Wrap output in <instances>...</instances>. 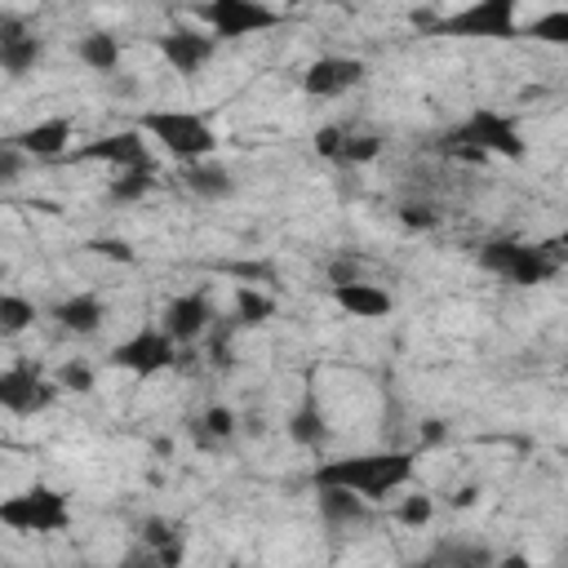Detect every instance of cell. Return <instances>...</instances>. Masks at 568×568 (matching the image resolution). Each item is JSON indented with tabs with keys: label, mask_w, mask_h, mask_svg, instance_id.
Masks as SVG:
<instances>
[{
	"label": "cell",
	"mask_w": 568,
	"mask_h": 568,
	"mask_svg": "<svg viewBox=\"0 0 568 568\" xmlns=\"http://www.w3.org/2000/svg\"><path fill=\"white\" fill-rule=\"evenodd\" d=\"M422 439H426V444H439V439H444V422H426Z\"/></svg>",
	"instance_id": "cell-39"
},
{
	"label": "cell",
	"mask_w": 568,
	"mask_h": 568,
	"mask_svg": "<svg viewBox=\"0 0 568 568\" xmlns=\"http://www.w3.org/2000/svg\"><path fill=\"white\" fill-rule=\"evenodd\" d=\"M439 146L448 151V155H457V160H488V155H501V160H524V138H519V124L510 120V115H501V111H493V106H475L462 124H453L444 138H439Z\"/></svg>",
	"instance_id": "cell-2"
},
{
	"label": "cell",
	"mask_w": 568,
	"mask_h": 568,
	"mask_svg": "<svg viewBox=\"0 0 568 568\" xmlns=\"http://www.w3.org/2000/svg\"><path fill=\"white\" fill-rule=\"evenodd\" d=\"M151 186H155V160H151V164H138V169H124L120 178H111L106 195H111L115 204H138Z\"/></svg>",
	"instance_id": "cell-23"
},
{
	"label": "cell",
	"mask_w": 568,
	"mask_h": 568,
	"mask_svg": "<svg viewBox=\"0 0 568 568\" xmlns=\"http://www.w3.org/2000/svg\"><path fill=\"white\" fill-rule=\"evenodd\" d=\"M342 142H346V133H342L337 124H324V129L315 133V151H320L324 160H337V155H342Z\"/></svg>",
	"instance_id": "cell-33"
},
{
	"label": "cell",
	"mask_w": 568,
	"mask_h": 568,
	"mask_svg": "<svg viewBox=\"0 0 568 568\" xmlns=\"http://www.w3.org/2000/svg\"><path fill=\"white\" fill-rule=\"evenodd\" d=\"M75 53H80V62H84L89 71H98V75H115V71H120V40H115L111 31H89Z\"/></svg>",
	"instance_id": "cell-20"
},
{
	"label": "cell",
	"mask_w": 568,
	"mask_h": 568,
	"mask_svg": "<svg viewBox=\"0 0 568 568\" xmlns=\"http://www.w3.org/2000/svg\"><path fill=\"white\" fill-rule=\"evenodd\" d=\"M31 320H36V302H27L22 293H4V297H0V333H4V337L31 328Z\"/></svg>",
	"instance_id": "cell-25"
},
{
	"label": "cell",
	"mask_w": 568,
	"mask_h": 568,
	"mask_svg": "<svg viewBox=\"0 0 568 568\" xmlns=\"http://www.w3.org/2000/svg\"><path fill=\"white\" fill-rule=\"evenodd\" d=\"M40 58H44V40L36 31H27L13 13H0V67L9 75H27V71H36Z\"/></svg>",
	"instance_id": "cell-12"
},
{
	"label": "cell",
	"mask_w": 568,
	"mask_h": 568,
	"mask_svg": "<svg viewBox=\"0 0 568 568\" xmlns=\"http://www.w3.org/2000/svg\"><path fill=\"white\" fill-rule=\"evenodd\" d=\"M430 559L435 568H497V555L479 541H439Z\"/></svg>",
	"instance_id": "cell-21"
},
{
	"label": "cell",
	"mask_w": 568,
	"mask_h": 568,
	"mask_svg": "<svg viewBox=\"0 0 568 568\" xmlns=\"http://www.w3.org/2000/svg\"><path fill=\"white\" fill-rule=\"evenodd\" d=\"M71 160H102V164H115L124 173V169L151 164V151L142 142V129H120V133H106L98 142H84L80 151H71Z\"/></svg>",
	"instance_id": "cell-11"
},
{
	"label": "cell",
	"mask_w": 568,
	"mask_h": 568,
	"mask_svg": "<svg viewBox=\"0 0 568 568\" xmlns=\"http://www.w3.org/2000/svg\"><path fill=\"white\" fill-rule=\"evenodd\" d=\"M0 524L13 532H62L71 524V501L58 488L36 484V488L0 501Z\"/></svg>",
	"instance_id": "cell-4"
},
{
	"label": "cell",
	"mask_w": 568,
	"mask_h": 568,
	"mask_svg": "<svg viewBox=\"0 0 568 568\" xmlns=\"http://www.w3.org/2000/svg\"><path fill=\"white\" fill-rule=\"evenodd\" d=\"M18 169H22V151L13 142H0V182H18Z\"/></svg>",
	"instance_id": "cell-36"
},
{
	"label": "cell",
	"mask_w": 568,
	"mask_h": 568,
	"mask_svg": "<svg viewBox=\"0 0 568 568\" xmlns=\"http://www.w3.org/2000/svg\"><path fill=\"white\" fill-rule=\"evenodd\" d=\"M58 386L71 390V395H89V390H93V373H89L80 359H71V364L58 368Z\"/></svg>",
	"instance_id": "cell-31"
},
{
	"label": "cell",
	"mask_w": 568,
	"mask_h": 568,
	"mask_svg": "<svg viewBox=\"0 0 568 568\" xmlns=\"http://www.w3.org/2000/svg\"><path fill=\"white\" fill-rule=\"evenodd\" d=\"M528 36L541 44H568V9H546L528 22Z\"/></svg>",
	"instance_id": "cell-26"
},
{
	"label": "cell",
	"mask_w": 568,
	"mask_h": 568,
	"mask_svg": "<svg viewBox=\"0 0 568 568\" xmlns=\"http://www.w3.org/2000/svg\"><path fill=\"white\" fill-rule=\"evenodd\" d=\"M84 248H89V253H102V257H111V262H133L129 244H124V240H111V235H102V240H89Z\"/></svg>",
	"instance_id": "cell-35"
},
{
	"label": "cell",
	"mask_w": 568,
	"mask_h": 568,
	"mask_svg": "<svg viewBox=\"0 0 568 568\" xmlns=\"http://www.w3.org/2000/svg\"><path fill=\"white\" fill-rule=\"evenodd\" d=\"M142 546H151V550H169V546H178L182 541V532L169 524V519H160V515H151V519H142Z\"/></svg>",
	"instance_id": "cell-28"
},
{
	"label": "cell",
	"mask_w": 568,
	"mask_h": 568,
	"mask_svg": "<svg viewBox=\"0 0 568 568\" xmlns=\"http://www.w3.org/2000/svg\"><path fill=\"white\" fill-rule=\"evenodd\" d=\"M453 501H457V506H470V501H475V488H462Z\"/></svg>",
	"instance_id": "cell-40"
},
{
	"label": "cell",
	"mask_w": 568,
	"mask_h": 568,
	"mask_svg": "<svg viewBox=\"0 0 568 568\" xmlns=\"http://www.w3.org/2000/svg\"><path fill=\"white\" fill-rule=\"evenodd\" d=\"M58 390H62V386H58V382H44L40 368H31V364H13V368L0 373V404H4L9 413H18V417L49 408V404L58 399Z\"/></svg>",
	"instance_id": "cell-9"
},
{
	"label": "cell",
	"mask_w": 568,
	"mask_h": 568,
	"mask_svg": "<svg viewBox=\"0 0 568 568\" xmlns=\"http://www.w3.org/2000/svg\"><path fill=\"white\" fill-rule=\"evenodd\" d=\"M111 364L133 373V377H155L164 368L178 364V342L155 324V328H138L133 337H124L115 351H111Z\"/></svg>",
	"instance_id": "cell-7"
},
{
	"label": "cell",
	"mask_w": 568,
	"mask_h": 568,
	"mask_svg": "<svg viewBox=\"0 0 568 568\" xmlns=\"http://www.w3.org/2000/svg\"><path fill=\"white\" fill-rule=\"evenodd\" d=\"M413 453L390 448V453H359V457H337L315 470V488H351L364 501H382L386 493L404 488L413 479Z\"/></svg>",
	"instance_id": "cell-1"
},
{
	"label": "cell",
	"mask_w": 568,
	"mask_h": 568,
	"mask_svg": "<svg viewBox=\"0 0 568 568\" xmlns=\"http://www.w3.org/2000/svg\"><path fill=\"white\" fill-rule=\"evenodd\" d=\"M320 515L328 528H346V524H364L368 501L351 488H320Z\"/></svg>",
	"instance_id": "cell-19"
},
{
	"label": "cell",
	"mask_w": 568,
	"mask_h": 568,
	"mask_svg": "<svg viewBox=\"0 0 568 568\" xmlns=\"http://www.w3.org/2000/svg\"><path fill=\"white\" fill-rule=\"evenodd\" d=\"M541 253L555 262V266H568V231H555L541 240Z\"/></svg>",
	"instance_id": "cell-37"
},
{
	"label": "cell",
	"mask_w": 568,
	"mask_h": 568,
	"mask_svg": "<svg viewBox=\"0 0 568 568\" xmlns=\"http://www.w3.org/2000/svg\"><path fill=\"white\" fill-rule=\"evenodd\" d=\"M382 155V142L377 138H346L342 142V164H368V160H377Z\"/></svg>",
	"instance_id": "cell-30"
},
{
	"label": "cell",
	"mask_w": 568,
	"mask_h": 568,
	"mask_svg": "<svg viewBox=\"0 0 568 568\" xmlns=\"http://www.w3.org/2000/svg\"><path fill=\"white\" fill-rule=\"evenodd\" d=\"M226 435H235V413L222 408V404L204 408V417H200V444H209V439H226Z\"/></svg>",
	"instance_id": "cell-27"
},
{
	"label": "cell",
	"mask_w": 568,
	"mask_h": 568,
	"mask_svg": "<svg viewBox=\"0 0 568 568\" xmlns=\"http://www.w3.org/2000/svg\"><path fill=\"white\" fill-rule=\"evenodd\" d=\"M186 186H191L200 200H231V195H235V178H231V169L217 164V160L186 164Z\"/></svg>",
	"instance_id": "cell-18"
},
{
	"label": "cell",
	"mask_w": 568,
	"mask_h": 568,
	"mask_svg": "<svg viewBox=\"0 0 568 568\" xmlns=\"http://www.w3.org/2000/svg\"><path fill=\"white\" fill-rule=\"evenodd\" d=\"M200 18L209 22L213 40H240V36H257L266 27H280V9L262 4V0H213L200 9Z\"/></svg>",
	"instance_id": "cell-6"
},
{
	"label": "cell",
	"mask_w": 568,
	"mask_h": 568,
	"mask_svg": "<svg viewBox=\"0 0 568 568\" xmlns=\"http://www.w3.org/2000/svg\"><path fill=\"white\" fill-rule=\"evenodd\" d=\"M288 435H293V444H302V448L324 444L328 426H324V413H320V399H315V395H306V399H302V408L288 417Z\"/></svg>",
	"instance_id": "cell-22"
},
{
	"label": "cell",
	"mask_w": 568,
	"mask_h": 568,
	"mask_svg": "<svg viewBox=\"0 0 568 568\" xmlns=\"http://www.w3.org/2000/svg\"><path fill=\"white\" fill-rule=\"evenodd\" d=\"M439 36H479V40H510L519 27H515V4L510 0H479V4H466L448 18L435 22Z\"/></svg>",
	"instance_id": "cell-8"
},
{
	"label": "cell",
	"mask_w": 568,
	"mask_h": 568,
	"mask_svg": "<svg viewBox=\"0 0 568 568\" xmlns=\"http://www.w3.org/2000/svg\"><path fill=\"white\" fill-rule=\"evenodd\" d=\"M399 222L413 226V231H430V226L439 222V213H435L430 204H404V209H399Z\"/></svg>",
	"instance_id": "cell-32"
},
{
	"label": "cell",
	"mask_w": 568,
	"mask_h": 568,
	"mask_svg": "<svg viewBox=\"0 0 568 568\" xmlns=\"http://www.w3.org/2000/svg\"><path fill=\"white\" fill-rule=\"evenodd\" d=\"M399 524H408V528H426L430 524V515H435V501L426 497V493H413V497H404L399 501Z\"/></svg>",
	"instance_id": "cell-29"
},
{
	"label": "cell",
	"mask_w": 568,
	"mask_h": 568,
	"mask_svg": "<svg viewBox=\"0 0 568 568\" xmlns=\"http://www.w3.org/2000/svg\"><path fill=\"white\" fill-rule=\"evenodd\" d=\"M479 266L519 284V288H532V284H546L559 266L541 253V244H519V240H488L479 248Z\"/></svg>",
	"instance_id": "cell-5"
},
{
	"label": "cell",
	"mask_w": 568,
	"mask_h": 568,
	"mask_svg": "<svg viewBox=\"0 0 568 568\" xmlns=\"http://www.w3.org/2000/svg\"><path fill=\"white\" fill-rule=\"evenodd\" d=\"M138 129H142L151 142H160V146H164L173 160H182V164L213 160V151H217L213 124H209L204 115H195V111H182V106L142 111V115H138Z\"/></svg>",
	"instance_id": "cell-3"
},
{
	"label": "cell",
	"mask_w": 568,
	"mask_h": 568,
	"mask_svg": "<svg viewBox=\"0 0 568 568\" xmlns=\"http://www.w3.org/2000/svg\"><path fill=\"white\" fill-rule=\"evenodd\" d=\"M364 62L359 58H342V53H324L302 71V89L306 98H342L346 89H355L364 80Z\"/></svg>",
	"instance_id": "cell-10"
},
{
	"label": "cell",
	"mask_w": 568,
	"mask_h": 568,
	"mask_svg": "<svg viewBox=\"0 0 568 568\" xmlns=\"http://www.w3.org/2000/svg\"><path fill=\"white\" fill-rule=\"evenodd\" d=\"M333 302L346 311V315H355V320H382V315H390V293L382 288V284H368V280H355V284H333Z\"/></svg>",
	"instance_id": "cell-16"
},
{
	"label": "cell",
	"mask_w": 568,
	"mask_h": 568,
	"mask_svg": "<svg viewBox=\"0 0 568 568\" xmlns=\"http://www.w3.org/2000/svg\"><path fill=\"white\" fill-rule=\"evenodd\" d=\"M413 568H435V559H422V564H413Z\"/></svg>",
	"instance_id": "cell-41"
},
{
	"label": "cell",
	"mask_w": 568,
	"mask_h": 568,
	"mask_svg": "<svg viewBox=\"0 0 568 568\" xmlns=\"http://www.w3.org/2000/svg\"><path fill=\"white\" fill-rule=\"evenodd\" d=\"M115 568H164V564H160V555H155L151 546H142V541H138V546H129V550L120 555V564H115Z\"/></svg>",
	"instance_id": "cell-34"
},
{
	"label": "cell",
	"mask_w": 568,
	"mask_h": 568,
	"mask_svg": "<svg viewBox=\"0 0 568 568\" xmlns=\"http://www.w3.org/2000/svg\"><path fill=\"white\" fill-rule=\"evenodd\" d=\"M209 324H213V311H209V297H204V293H178V297L164 306V315H160V328H164L178 346L195 342Z\"/></svg>",
	"instance_id": "cell-14"
},
{
	"label": "cell",
	"mask_w": 568,
	"mask_h": 568,
	"mask_svg": "<svg viewBox=\"0 0 568 568\" xmlns=\"http://www.w3.org/2000/svg\"><path fill=\"white\" fill-rule=\"evenodd\" d=\"M271 315H275V302H271L262 288H253V284H240V288H235V315H231V320H235L240 328H257V324H266Z\"/></svg>",
	"instance_id": "cell-24"
},
{
	"label": "cell",
	"mask_w": 568,
	"mask_h": 568,
	"mask_svg": "<svg viewBox=\"0 0 568 568\" xmlns=\"http://www.w3.org/2000/svg\"><path fill=\"white\" fill-rule=\"evenodd\" d=\"M13 142L22 155H36V160H58L67 146H71V120L67 115H49V120H36L31 129L4 138Z\"/></svg>",
	"instance_id": "cell-15"
},
{
	"label": "cell",
	"mask_w": 568,
	"mask_h": 568,
	"mask_svg": "<svg viewBox=\"0 0 568 568\" xmlns=\"http://www.w3.org/2000/svg\"><path fill=\"white\" fill-rule=\"evenodd\" d=\"M497 568H559V564H532V559H524V555H501Z\"/></svg>",
	"instance_id": "cell-38"
},
{
	"label": "cell",
	"mask_w": 568,
	"mask_h": 568,
	"mask_svg": "<svg viewBox=\"0 0 568 568\" xmlns=\"http://www.w3.org/2000/svg\"><path fill=\"white\" fill-rule=\"evenodd\" d=\"M53 320H58L67 333H75V337H89V333L102 328V320H106V302H102L98 293H71L67 302L53 306Z\"/></svg>",
	"instance_id": "cell-17"
},
{
	"label": "cell",
	"mask_w": 568,
	"mask_h": 568,
	"mask_svg": "<svg viewBox=\"0 0 568 568\" xmlns=\"http://www.w3.org/2000/svg\"><path fill=\"white\" fill-rule=\"evenodd\" d=\"M155 49H160V58L178 71V75H195L209 58H213V49H217V40L213 36H204V31H191V27H178V31H169V36H160L155 40Z\"/></svg>",
	"instance_id": "cell-13"
}]
</instances>
